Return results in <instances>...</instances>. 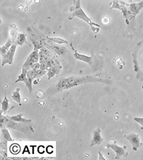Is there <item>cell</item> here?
I'll return each mask as SVG.
<instances>
[{"label": "cell", "instance_id": "9a60e30c", "mask_svg": "<svg viewBox=\"0 0 143 160\" xmlns=\"http://www.w3.org/2000/svg\"><path fill=\"white\" fill-rule=\"evenodd\" d=\"M13 44V42H12L11 40L10 39H8L5 44L1 47V55H5V53H7Z\"/></svg>", "mask_w": 143, "mask_h": 160}, {"label": "cell", "instance_id": "6da1fadb", "mask_svg": "<svg viewBox=\"0 0 143 160\" xmlns=\"http://www.w3.org/2000/svg\"><path fill=\"white\" fill-rule=\"evenodd\" d=\"M110 9H117L121 12L126 24L132 30L136 25V19L143 9V1L136 2L132 1H113L110 4Z\"/></svg>", "mask_w": 143, "mask_h": 160}, {"label": "cell", "instance_id": "9c48e42d", "mask_svg": "<svg viewBox=\"0 0 143 160\" xmlns=\"http://www.w3.org/2000/svg\"><path fill=\"white\" fill-rule=\"evenodd\" d=\"M101 130L100 128L93 132V138L91 142L90 147H92L96 145H100L104 141V139L101 135Z\"/></svg>", "mask_w": 143, "mask_h": 160}, {"label": "cell", "instance_id": "2e32d148", "mask_svg": "<svg viewBox=\"0 0 143 160\" xmlns=\"http://www.w3.org/2000/svg\"><path fill=\"white\" fill-rule=\"evenodd\" d=\"M21 89L19 88H17L15 91L12 93L11 97L14 101L20 105L21 104V96L20 95V91Z\"/></svg>", "mask_w": 143, "mask_h": 160}, {"label": "cell", "instance_id": "30bf717a", "mask_svg": "<svg viewBox=\"0 0 143 160\" xmlns=\"http://www.w3.org/2000/svg\"><path fill=\"white\" fill-rule=\"evenodd\" d=\"M44 45L45 47L50 51L55 53L56 54L62 55L66 52V50L65 48L62 46L54 44L48 43L45 42Z\"/></svg>", "mask_w": 143, "mask_h": 160}, {"label": "cell", "instance_id": "7402d4cb", "mask_svg": "<svg viewBox=\"0 0 143 160\" xmlns=\"http://www.w3.org/2000/svg\"><path fill=\"white\" fill-rule=\"evenodd\" d=\"M134 119L137 122L140 123L143 129V118L135 117L134 118Z\"/></svg>", "mask_w": 143, "mask_h": 160}, {"label": "cell", "instance_id": "484cf974", "mask_svg": "<svg viewBox=\"0 0 143 160\" xmlns=\"http://www.w3.org/2000/svg\"><path fill=\"white\" fill-rule=\"evenodd\" d=\"M142 89L143 90V86H142ZM142 97H143V95Z\"/></svg>", "mask_w": 143, "mask_h": 160}, {"label": "cell", "instance_id": "44dd1931", "mask_svg": "<svg viewBox=\"0 0 143 160\" xmlns=\"http://www.w3.org/2000/svg\"><path fill=\"white\" fill-rule=\"evenodd\" d=\"M47 73V71H43V70L40 69L36 70L35 74H34V79L39 78L42 77V76L46 74Z\"/></svg>", "mask_w": 143, "mask_h": 160}, {"label": "cell", "instance_id": "7a4b0ae2", "mask_svg": "<svg viewBox=\"0 0 143 160\" xmlns=\"http://www.w3.org/2000/svg\"><path fill=\"white\" fill-rule=\"evenodd\" d=\"M90 83H101L110 85L112 83V81L109 79L98 78L92 76H70L60 80L56 85V89L58 92L62 91L83 84Z\"/></svg>", "mask_w": 143, "mask_h": 160}, {"label": "cell", "instance_id": "ffe728a7", "mask_svg": "<svg viewBox=\"0 0 143 160\" xmlns=\"http://www.w3.org/2000/svg\"><path fill=\"white\" fill-rule=\"evenodd\" d=\"M34 79L33 77H28L25 81L24 82L25 83L26 87L29 90V93H31L33 91V82Z\"/></svg>", "mask_w": 143, "mask_h": 160}, {"label": "cell", "instance_id": "ac0fdd59", "mask_svg": "<svg viewBox=\"0 0 143 160\" xmlns=\"http://www.w3.org/2000/svg\"><path fill=\"white\" fill-rule=\"evenodd\" d=\"M28 70H29L25 68H22V72L21 74L18 77L17 79L15 81V83L19 82H24L27 78V73Z\"/></svg>", "mask_w": 143, "mask_h": 160}, {"label": "cell", "instance_id": "5b68a950", "mask_svg": "<svg viewBox=\"0 0 143 160\" xmlns=\"http://www.w3.org/2000/svg\"><path fill=\"white\" fill-rule=\"evenodd\" d=\"M107 149H111L116 154L115 159H120L122 157L127 158L129 155L128 152L126 151V146L120 147L117 145L116 141H114L113 143L107 144Z\"/></svg>", "mask_w": 143, "mask_h": 160}, {"label": "cell", "instance_id": "277c9868", "mask_svg": "<svg viewBox=\"0 0 143 160\" xmlns=\"http://www.w3.org/2000/svg\"><path fill=\"white\" fill-rule=\"evenodd\" d=\"M132 57L136 79L143 81V40L137 44L132 54Z\"/></svg>", "mask_w": 143, "mask_h": 160}, {"label": "cell", "instance_id": "e0dca14e", "mask_svg": "<svg viewBox=\"0 0 143 160\" xmlns=\"http://www.w3.org/2000/svg\"><path fill=\"white\" fill-rule=\"evenodd\" d=\"M47 38L50 41L58 45L66 44L68 42L66 40L59 37H47Z\"/></svg>", "mask_w": 143, "mask_h": 160}, {"label": "cell", "instance_id": "8992f818", "mask_svg": "<svg viewBox=\"0 0 143 160\" xmlns=\"http://www.w3.org/2000/svg\"><path fill=\"white\" fill-rule=\"evenodd\" d=\"M17 46L15 44H13L7 53L2 55L1 65L3 67L6 64L11 65L13 63Z\"/></svg>", "mask_w": 143, "mask_h": 160}, {"label": "cell", "instance_id": "52a82bcc", "mask_svg": "<svg viewBox=\"0 0 143 160\" xmlns=\"http://www.w3.org/2000/svg\"><path fill=\"white\" fill-rule=\"evenodd\" d=\"M39 50H34L28 56L22 68H25L28 70L31 69L34 64L39 62Z\"/></svg>", "mask_w": 143, "mask_h": 160}, {"label": "cell", "instance_id": "ba28073f", "mask_svg": "<svg viewBox=\"0 0 143 160\" xmlns=\"http://www.w3.org/2000/svg\"><path fill=\"white\" fill-rule=\"evenodd\" d=\"M126 139L129 142L132 146V149L136 151L140 145V139L139 135L136 133L131 134L126 136Z\"/></svg>", "mask_w": 143, "mask_h": 160}, {"label": "cell", "instance_id": "4fadbf2b", "mask_svg": "<svg viewBox=\"0 0 143 160\" xmlns=\"http://www.w3.org/2000/svg\"><path fill=\"white\" fill-rule=\"evenodd\" d=\"M23 114L20 113L16 115L13 116H7V117L12 121L15 122H21L24 123H29L31 122V119H26L23 117Z\"/></svg>", "mask_w": 143, "mask_h": 160}, {"label": "cell", "instance_id": "d6986e66", "mask_svg": "<svg viewBox=\"0 0 143 160\" xmlns=\"http://www.w3.org/2000/svg\"><path fill=\"white\" fill-rule=\"evenodd\" d=\"M9 100L7 98L6 94L5 95L4 98L1 103V113L7 111L9 108Z\"/></svg>", "mask_w": 143, "mask_h": 160}, {"label": "cell", "instance_id": "5bb4252c", "mask_svg": "<svg viewBox=\"0 0 143 160\" xmlns=\"http://www.w3.org/2000/svg\"><path fill=\"white\" fill-rule=\"evenodd\" d=\"M27 43L26 36L25 34L24 33L18 34L14 43L17 46H22L24 45V44Z\"/></svg>", "mask_w": 143, "mask_h": 160}, {"label": "cell", "instance_id": "3957f363", "mask_svg": "<svg viewBox=\"0 0 143 160\" xmlns=\"http://www.w3.org/2000/svg\"><path fill=\"white\" fill-rule=\"evenodd\" d=\"M70 11L72 12V18L77 17L87 23L94 34H96L99 32L100 26L92 21L86 14L81 7L80 1H73V5L70 8Z\"/></svg>", "mask_w": 143, "mask_h": 160}, {"label": "cell", "instance_id": "603a6c76", "mask_svg": "<svg viewBox=\"0 0 143 160\" xmlns=\"http://www.w3.org/2000/svg\"><path fill=\"white\" fill-rule=\"evenodd\" d=\"M3 132L4 137H5L6 136H7V137H5L6 139L7 138L8 139L9 141H12L11 138L10 137L8 132L7 131V130L6 129L3 130Z\"/></svg>", "mask_w": 143, "mask_h": 160}, {"label": "cell", "instance_id": "8fae6325", "mask_svg": "<svg viewBox=\"0 0 143 160\" xmlns=\"http://www.w3.org/2000/svg\"><path fill=\"white\" fill-rule=\"evenodd\" d=\"M74 55L76 59L87 63L92 68L93 67V65H93V60H92V56H88L80 53L76 50L74 51Z\"/></svg>", "mask_w": 143, "mask_h": 160}, {"label": "cell", "instance_id": "7c38bea8", "mask_svg": "<svg viewBox=\"0 0 143 160\" xmlns=\"http://www.w3.org/2000/svg\"><path fill=\"white\" fill-rule=\"evenodd\" d=\"M62 69V67L60 64L50 67L47 71L48 79L50 80L54 76L59 74Z\"/></svg>", "mask_w": 143, "mask_h": 160}, {"label": "cell", "instance_id": "cb8c5ba5", "mask_svg": "<svg viewBox=\"0 0 143 160\" xmlns=\"http://www.w3.org/2000/svg\"><path fill=\"white\" fill-rule=\"evenodd\" d=\"M40 63H36L34 64L33 66H32L31 69L35 70V71H36V70L40 69Z\"/></svg>", "mask_w": 143, "mask_h": 160}, {"label": "cell", "instance_id": "d4e9b609", "mask_svg": "<svg viewBox=\"0 0 143 160\" xmlns=\"http://www.w3.org/2000/svg\"><path fill=\"white\" fill-rule=\"evenodd\" d=\"M98 154H99V160H106V159L104 158V156L102 154V153L100 151H99Z\"/></svg>", "mask_w": 143, "mask_h": 160}]
</instances>
